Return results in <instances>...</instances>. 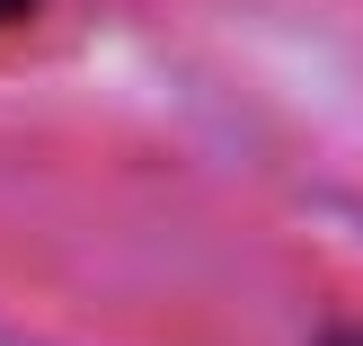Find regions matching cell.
Segmentation results:
<instances>
[{"label": "cell", "mask_w": 363, "mask_h": 346, "mask_svg": "<svg viewBox=\"0 0 363 346\" xmlns=\"http://www.w3.org/2000/svg\"><path fill=\"white\" fill-rule=\"evenodd\" d=\"M27 9H35V0H0V18H27Z\"/></svg>", "instance_id": "obj_1"}, {"label": "cell", "mask_w": 363, "mask_h": 346, "mask_svg": "<svg viewBox=\"0 0 363 346\" xmlns=\"http://www.w3.org/2000/svg\"><path fill=\"white\" fill-rule=\"evenodd\" d=\"M319 346H363V337H346V329H337V337H319Z\"/></svg>", "instance_id": "obj_2"}]
</instances>
